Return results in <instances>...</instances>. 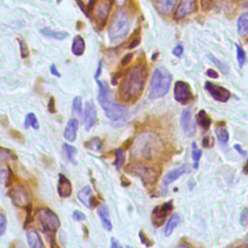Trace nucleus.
I'll use <instances>...</instances> for the list:
<instances>
[{
    "label": "nucleus",
    "instance_id": "obj_32",
    "mask_svg": "<svg viewBox=\"0 0 248 248\" xmlns=\"http://www.w3.org/2000/svg\"><path fill=\"white\" fill-rule=\"evenodd\" d=\"M81 98L79 96H77L74 98L73 100V112L76 113L78 116H81L82 113V102H81Z\"/></svg>",
    "mask_w": 248,
    "mask_h": 248
},
{
    "label": "nucleus",
    "instance_id": "obj_40",
    "mask_svg": "<svg viewBox=\"0 0 248 248\" xmlns=\"http://www.w3.org/2000/svg\"><path fill=\"white\" fill-rule=\"evenodd\" d=\"M240 223L242 226H246L248 223V208H244L240 214Z\"/></svg>",
    "mask_w": 248,
    "mask_h": 248
},
{
    "label": "nucleus",
    "instance_id": "obj_6",
    "mask_svg": "<svg viewBox=\"0 0 248 248\" xmlns=\"http://www.w3.org/2000/svg\"><path fill=\"white\" fill-rule=\"evenodd\" d=\"M125 172L139 176L144 185H152L157 181L158 172L142 163H132L125 167Z\"/></svg>",
    "mask_w": 248,
    "mask_h": 248
},
{
    "label": "nucleus",
    "instance_id": "obj_35",
    "mask_svg": "<svg viewBox=\"0 0 248 248\" xmlns=\"http://www.w3.org/2000/svg\"><path fill=\"white\" fill-rule=\"evenodd\" d=\"M192 146H193V149H192V158H193V160H194V162H195V164H196L195 167L197 168L198 162H199L200 158L202 157V150L197 147V143H196V142H193V143H192Z\"/></svg>",
    "mask_w": 248,
    "mask_h": 248
},
{
    "label": "nucleus",
    "instance_id": "obj_39",
    "mask_svg": "<svg viewBox=\"0 0 248 248\" xmlns=\"http://www.w3.org/2000/svg\"><path fill=\"white\" fill-rule=\"evenodd\" d=\"M78 3H79V5H80V7H81V9L86 13V11H85V9H87V10H90V9H92V5H93V0H77Z\"/></svg>",
    "mask_w": 248,
    "mask_h": 248
},
{
    "label": "nucleus",
    "instance_id": "obj_12",
    "mask_svg": "<svg viewBox=\"0 0 248 248\" xmlns=\"http://www.w3.org/2000/svg\"><path fill=\"white\" fill-rule=\"evenodd\" d=\"M205 89L212 96V98L218 102L225 103L231 97V93L227 88L217 85V84H214L209 81L205 82Z\"/></svg>",
    "mask_w": 248,
    "mask_h": 248
},
{
    "label": "nucleus",
    "instance_id": "obj_24",
    "mask_svg": "<svg viewBox=\"0 0 248 248\" xmlns=\"http://www.w3.org/2000/svg\"><path fill=\"white\" fill-rule=\"evenodd\" d=\"M179 222H180V217H179V215H178L177 213L172 214V215L170 217V219H169V221L167 222V225H166V227H165V230H164L165 235H166V236L170 235L171 232H173V230H174V229L177 227V225L179 224Z\"/></svg>",
    "mask_w": 248,
    "mask_h": 248
},
{
    "label": "nucleus",
    "instance_id": "obj_9",
    "mask_svg": "<svg viewBox=\"0 0 248 248\" xmlns=\"http://www.w3.org/2000/svg\"><path fill=\"white\" fill-rule=\"evenodd\" d=\"M9 196L11 197L12 202L18 207L24 208L29 205V195L26 189L21 185H17L12 188Z\"/></svg>",
    "mask_w": 248,
    "mask_h": 248
},
{
    "label": "nucleus",
    "instance_id": "obj_7",
    "mask_svg": "<svg viewBox=\"0 0 248 248\" xmlns=\"http://www.w3.org/2000/svg\"><path fill=\"white\" fill-rule=\"evenodd\" d=\"M36 216L42 227L43 232L46 234L54 233L58 230L60 226V221L57 215L49 208L44 207V208L38 209L36 212Z\"/></svg>",
    "mask_w": 248,
    "mask_h": 248
},
{
    "label": "nucleus",
    "instance_id": "obj_42",
    "mask_svg": "<svg viewBox=\"0 0 248 248\" xmlns=\"http://www.w3.org/2000/svg\"><path fill=\"white\" fill-rule=\"evenodd\" d=\"M6 228V217L3 213H0V236L4 233Z\"/></svg>",
    "mask_w": 248,
    "mask_h": 248
},
{
    "label": "nucleus",
    "instance_id": "obj_10",
    "mask_svg": "<svg viewBox=\"0 0 248 248\" xmlns=\"http://www.w3.org/2000/svg\"><path fill=\"white\" fill-rule=\"evenodd\" d=\"M180 126L184 134L188 137H192L196 133V123L193 120L192 108H185L180 116Z\"/></svg>",
    "mask_w": 248,
    "mask_h": 248
},
{
    "label": "nucleus",
    "instance_id": "obj_16",
    "mask_svg": "<svg viewBox=\"0 0 248 248\" xmlns=\"http://www.w3.org/2000/svg\"><path fill=\"white\" fill-rule=\"evenodd\" d=\"M111 8V0H100L97 3L95 9V15L99 20L105 22L109 15V11Z\"/></svg>",
    "mask_w": 248,
    "mask_h": 248
},
{
    "label": "nucleus",
    "instance_id": "obj_43",
    "mask_svg": "<svg viewBox=\"0 0 248 248\" xmlns=\"http://www.w3.org/2000/svg\"><path fill=\"white\" fill-rule=\"evenodd\" d=\"M183 46H181V45H178V46H176L174 48H173V50H172V54L174 55V56H176V57H180L181 55H182V53H183Z\"/></svg>",
    "mask_w": 248,
    "mask_h": 248
},
{
    "label": "nucleus",
    "instance_id": "obj_3",
    "mask_svg": "<svg viewBox=\"0 0 248 248\" xmlns=\"http://www.w3.org/2000/svg\"><path fill=\"white\" fill-rule=\"evenodd\" d=\"M161 147L160 139L152 133H144L138 137L133 146L132 154L146 159H151L157 154Z\"/></svg>",
    "mask_w": 248,
    "mask_h": 248
},
{
    "label": "nucleus",
    "instance_id": "obj_31",
    "mask_svg": "<svg viewBox=\"0 0 248 248\" xmlns=\"http://www.w3.org/2000/svg\"><path fill=\"white\" fill-rule=\"evenodd\" d=\"M63 147H64V150L66 152L68 160L71 161L73 164H77V161L75 159L76 154H77V148L72 146V145H69L67 143H63Z\"/></svg>",
    "mask_w": 248,
    "mask_h": 248
},
{
    "label": "nucleus",
    "instance_id": "obj_17",
    "mask_svg": "<svg viewBox=\"0 0 248 248\" xmlns=\"http://www.w3.org/2000/svg\"><path fill=\"white\" fill-rule=\"evenodd\" d=\"M78 199L88 208H92L95 204V199L90 186H85L78 192Z\"/></svg>",
    "mask_w": 248,
    "mask_h": 248
},
{
    "label": "nucleus",
    "instance_id": "obj_18",
    "mask_svg": "<svg viewBox=\"0 0 248 248\" xmlns=\"http://www.w3.org/2000/svg\"><path fill=\"white\" fill-rule=\"evenodd\" d=\"M58 185H57V192L60 197L68 198L72 194V184L70 180L62 173L58 176Z\"/></svg>",
    "mask_w": 248,
    "mask_h": 248
},
{
    "label": "nucleus",
    "instance_id": "obj_53",
    "mask_svg": "<svg viewBox=\"0 0 248 248\" xmlns=\"http://www.w3.org/2000/svg\"><path fill=\"white\" fill-rule=\"evenodd\" d=\"M243 170H244L245 173H248V160H247V162H246V164H245V166L243 168Z\"/></svg>",
    "mask_w": 248,
    "mask_h": 248
},
{
    "label": "nucleus",
    "instance_id": "obj_47",
    "mask_svg": "<svg viewBox=\"0 0 248 248\" xmlns=\"http://www.w3.org/2000/svg\"><path fill=\"white\" fill-rule=\"evenodd\" d=\"M132 57H133V54H132V53H128V54H126V55L124 56V58L122 59V65L124 66V65L128 64V63L131 61Z\"/></svg>",
    "mask_w": 248,
    "mask_h": 248
},
{
    "label": "nucleus",
    "instance_id": "obj_30",
    "mask_svg": "<svg viewBox=\"0 0 248 248\" xmlns=\"http://www.w3.org/2000/svg\"><path fill=\"white\" fill-rule=\"evenodd\" d=\"M125 162V153L122 149L118 148L115 150V160H114V166H115V169L118 170L121 169V167L123 166Z\"/></svg>",
    "mask_w": 248,
    "mask_h": 248
},
{
    "label": "nucleus",
    "instance_id": "obj_2",
    "mask_svg": "<svg viewBox=\"0 0 248 248\" xmlns=\"http://www.w3.org/2000/svg\"><path fill=\"white\" fill-rule=\"evenodd\" d=\"M97 80L99 87L98 100L102 106L107 116L111 120V125L119 127L125 124L128 108L119 103H116L113 99V94L107 81Z\"/></svg>",
    "mask_w": 248,
    "mask_h": 248
},
{
    "label": "nucleus",
    "instance_id": "obj_28",
    "mask_svg": "<svg viewBox=\"0 0 248 248\" xmlns=\"http://www.w3.org/2000/svg\"><path fill=\"white\" fill-rule=\"evenodd\" d=\"M29 127H32L34 129H38L39 128V122L38 119L36 117V115L32 112L26 114L25 119H24V128L27 129Z\"/></svg>",
    "mask_w": 248,
    "mask_h": 248
},
{
    "label": "nucleus",
    "instance_id": "obj_33",
    "mask_svg": "<svg viewBox=\"0 0 248 248\" xmlns=\"http://www.w3.org/2000/svg\"><path fill=\"white\" fill-rule=\"evenodd\" d=\"M216 137L221 143H227L229 140V133L225 128H217L215 130Z\"/></svg>",
    "mask_w": 248,
    "mask_h": 248
},
{
    "label": "nucleus",
    "instance_id": "obj_44",
    "mask_svg": "<svg viewBox=\"0 0 248 248\" xmlns=\"http://www.w3.org/2000/svg\"><path fill=\"white\" fill-rule=\"evenodd\" d=\"M206 75L209 78H218V73L213 69H207L206 70Z\"/></svg>",
    "mask_w": 248,
    "mask_h": 248
},
{
    "label": "nucleus",
    "instance_id": "obj_26",
    "mask_svg": "<svg viewBox=\"0 0 248 248\" xmlns=\"http://www.w3.org/2000/svg\"><path fill=\"white\" fill-rule=\"evenodd\" d=\"M41 33L45 36V37H48L54 40H64L67 36L68 33L67 32H62V31H53L50 30L48 28H44L41 30Z\"/></svg>",
    "mask_w": 248,
    "mask_h": 248
},
{
    "label": "nucleus",
    "instance_id": "obj_14",
    "mask_svg": "<svg viewBox=\"0 0 248 248\" xmlns=\"http://www.w3.org/2000/svg\"><path fill=\"white\" fill-rule=\"evenodd\" d=\"M197 8V0H180L175 12L176 18H183L194 13Z\"/></svg>",
    "mask_w": 248,
    "mask_h": 248
},
{
    "label": "nucleus",
    "instance_id": "obj_1",
    "mask_svg": "<svg viewBox=\"0 0 248 248\" xmlns=\"http://www.w3.org/2000/svg\"><path fill=\"white\" fill-rule=\"evenodd\" d=\"M146 77L147 71L142 64H137L127 70L118 88L119 99L124 102L137 100L143 90Z\"/></svg>",
    "mask_w": 248,
    "mask_h": 248
},
{
    "label": "nucleus",
    "instance_id": "obj_36",
    "mask_svg": "<svg viewBox=\"0 0 248 248\" xmlns=\"http://www.w3.org/2000/svg\"><path fill=\"white\" fill-rule=\"evenodd\" d=\"M208 58L221 70V72H223L224 74H227V73H228V68L226 67V65L223 64L222 62H220V61H219L217 58H215L213 55L209 54V55H208Z\"/></svg>",
    "mask_w": 248,
    "mask_h": 248
},
{
    "label": "nucleus",
    "instance_id": "obj_21",
    "mask_svg": "<svg viewBox=\"0 0 248 248\" xmlns=\"http://www.w3.org/2000/svg\"><path fill=\"white\" fill-rule=\"evenodd\" d=\"M97 214L102 222L103 227L107 230V231H111L112 229V225L109 219V215H108V208L106 204H103L102 206H100L97 210Z\"/></svg>",
    "mask_w": 248,
    "mask_h": 248
},
{
    "label": "nucleus",
    "instance_id": "obj_11",
    "mask_svg": "<svg viewBox=\"0 0 248 248\" xmlns=\"http://www.w3.org/2000/svg\"><path fill=\"white\" fill-rule=\"evenodd\" d=\"M171 208H172L171 202H168L162 205L156 206L151 213V221L153 225L156 227L162 226L166 220L167 214L169 213V211L171 210Z\"/></svg>",
    "mask_w": 248,
    "mask_h": 248
},
{
    "label": "nucleus",
    "instance_id": "obj_38",
    "mask_svg": "<svg viewBox=\"0 0 248 248\" xmlns=\"http://www.w3.org/2000/svg\"><path fill=\"white\" fill-rule=\"evenodd\" d=\"M18 44H19V49H20V54H21V57L22 58H25L28 56V48H27V46L26 44L24 43V41L18 39Z\"/></svg>",
    "mask_w": 248,
    "mask_h": 248
},
{
    "label": "nucleus",
    "instance_id": "obj_27",
    "mask_svg": "<svg viewBox=\"0 0 248 248\" xmlns=\"http://www.w3.org/2000/svg\"><path fill=\"white\" fill-rule=\"evenodd\" d=\"M197 122L202 126V128L207 130L211 124V119L204 110H200L197 114Z\"/></svg>",
    "mask_w": 248,
    "mask_h": 248
},
{
    "label": "nucleus",
    "instance_id": "obj_5",
    "mask_svg": "<svg viewBox=\"0 0 248 248\" xmlns=\"http://www.w3.org/2000/svg\"><path fill=\"white\" fill-rule=\"evenodd\" d=\"M130 29V19L128 15L120 11L112 18L108 28V36L112 42L122 41Z\"/></svg>",
    "mask_w": 248,
    "mask_h": 248
},
{
    "label": "nucleus",
    "instance_id": "obj_4",
    "mask_svg": "<svg viewBox=\"0 0 248 248\" xmlns=\"http://www.w3.org/2000/svg\"><path fill=\"white\" fill-rule=\"evenodd\" d=\"M171 75L164 67H159L154 70L150 85H149V98L158 99L165 96L170 86Z\"/></svg>",
    "mask_w": 248,
    "mask_h": 248
},
{
    "label": "nucleus",
    "instance_id": "obj_45",
    "mask_svg": "<svg viewBox=\"0 0 248 248\" xmlns=\"http://www.w3.org/2000/svg\"><path fill=\"white\" fill-rule=\"evenodd\" d=\"M200 1H201L202 8H203L204 10H206V9H208V8L211 6L213 0H200Z\"/></svg>",
    "mask_w": 248,
    "mask_h": 248
},
{
    "label": "nucleus",
    "instance_id": "obj_37",
    "mask_svg": "<svg viewBox=\"0 0 248 248\" xmlns=\"http://www.w3.org/2000/svg\"><path fill=\"white\" fill-rule=\"evenodd\" d=\"M101 145H102V142L98 138H94L88 141V148H91L93 150H99Z\"/></svg>",
    "mask_w": 248,
    "mask_h": 248
},
{
    "label": "nucleus",
    "instance_id": "obj_29",
    "mask_svg": "<svg viewBox=\"0 0 248 248\" xmlns=\"http://www.w3.org/2000/svg\"><path fill=\"white\" fill-rule=\"evenodd\" d=\"M12 159H16V156L14 155V153L6 148L0 147V166H2L3 164L7 163L9 160Z\"/></svg>",
    "mask_w": 248,
    "mask_h": 248
},
{
    "label": "nucleus",
    "instance_id": "obj_34",
    "mask_svg": "<svg viewBox=\"0 0 248 248\" xmlns=\"http://www.w3.org/2000/svg\"><path fill=\"white\" fill-rule=\"evenodd\" d=\"M236 58H237L238 66L242 67L246 61V54L243 48L239 45H236Z\"/></svg>",
    "mask_w": 248,
    "mask_h": 248
},
{
    "label": "nucleus",
    "instance_id": "obj_19",
    "mask_svg": "<svg viewBox=\"0 0 248 248\" xmlns=\"http://www.w3.org/2000/svg\"><path fill=\"white\" fill-rule=\"evenodd\" d=\"M78 127V120L76 118H71L68 121L67 126H66V128L64 130L63 136L70 142H73L74 140H76Z\"/></svg>",
    "mask_w": 248,
    "mask_h": 248
},
{
    "label": "nucleus",
    "instance_id": "obj_25",
    "mask_svg": "<svg viewBox=\"0 0 248 248\" xmlns=\"http://www.w3.org/2000/svg\"><path fill=\"white\" fill-rule=\"evenodd\" d=\"M84 48H85V43L82 37L76 36L72 45V52L77 56H80L84 52Z\"/></svg>",
    "mask_w": 248,
    "mask_h": 248
},
{
    "label": "nucleus",
    "instance_id": "obj_13",
    "mask_svg": "<svg viewBox=\"0 0 248 248\" xmlns=\"http://www.w3.org/2000/svg\"><path fill=\"white\" fill-rule=\"evenodd\" d=\"M190 171V168L188 165H182L181 167L177 168V169H174L170 171H169L163 178V181H162V186H163V190H164V193H166L167 191V188L168 186L172 183L173 181H175L178 177H180L181 175H183L184 173H187Z\"/></svg>",
    "mask_w": 248,
    "mask_h": 248
},
{
    "label": "nucleus",
    "instance_id": "obj_22",
    "mask_svg": "<svg viewBox=\"0 0 248 248\" xmlns=\"http://www.w3.org/2000/svg\"><path fill=\"white\" fill-rule=\"evenodd\" d=\"M26 238H27L28 245L31 248H43L44 247V244L42 242V239H41L39 233L34 229L27 231Z\"/></svg>",
    "mask_w": 248,
    "mask_h": 248
},
{
    "label": "nucleus",
    "instance_id": "obj_50",
    "mask_svg": "<svg viewBox=\"0 0 248 248\" xmlns=\"http://www.w3.org/2000/svg\"><path fill=\"white\" fill-rule=\"evenodd\" d=\"M139 43H140V39H137V40H134L133 41V43L130 45V48H133V47H135L136 46H138L139 45Z\"/></svg>",
    "mask_w": 248,
    "mask_h": 248
},
{
    "label": "nucleus",
    "instance_id": "obj_52",
    "mask_svg": "<svg viewBox=\"0 0 248 248\" xmlns=\"http://www.w3.org/2000/svg\"><path fill=\"white\" fill-rule=\"evenodd\" d=\"M115 2L117 3V5H119V6H123V5L125 4L126 0H115Z\"/></svg>",
    "mask_w": 248,
    "mask_h": 248
},
{
    "label": "nucleus",
    "instance_id": "obj_51",
    "mask_svg": "<svg viewBox=\"0 0 248 248\" xmlns=\"http://www.w3.org/2000/svg\"><path fill=\"white\" fill-rule=\"evenodd\" d=\"M234 148H235L239 153H241L242 155H245V151H244V150H242L238 144H235V145H234Z\"/></svg>",
    "mask_w": 248,
    "mask_h": 248
},
{
    "label": "nucleus",
    "instance_id": "obj_20",
    "mask_svg": "<svg viewBox=\"0 0 248 248\" xmlns=\"http://www.w3.org/2000/svg\"><path fill=\"white\" fill-rule=\"evenodd\" d=\"M176 3L177 0H156V7L162 15L168 16L174 10Z\"/></svg>",
    "mask_w": 248,
    "mask_h": 248
},
{
    "label": "nucleus",
    "instance_id": "obj_49",
    "mask_svg": "<svg viewBox=\"0 0 248 248\" xmlns=\"http://www.w3.org/2000/svg\"><path fill=\"white\" fill-rule=\"evenodd\" d=\"M110 246H111L112 248H117V247H119L120 245H119V243L117 242V240H116L115 238H111V243H110Z\"/></svg>",
    "mask_w": 248,
    "mask_h": 248
},
{
    "label": "nucleus",
    "instance_id": "obj_8",
    "mask_svg": "<svg viewBox=\"0 0 248 248\" xmlns=\"http://www.w3.org/2000/svg\"><path fill=\"white\" fill-rule=\"evenodd\" d=\"M174 98L181 104H187L194 99L189 84L185 81L179 80L174 85Z\"/></svg>",
    "mask_w": 248,
    "mask_h": 248
},
{
    "label": "nucleus",
    "instance_id": "obj_41",
    "mask_svg": "<svg viewBox=\"0 0 248 248\" xmlns=\"http://www.w3.org/2000/svg\"><path fill=\"white\" fill-rule=\"evenodd\" d=\"M73 219L75 220V221H83V220H85V215H84V213H82L81 211H78V210H75L74 212H73Z\"/></svg>",
    "mask_w": 248,
    "mask_h": 248
},
{
    "label": "nucleus",
    "instance_id": "obj_23",
    "mask_svg": "<svg viewBox=\"0 0 248 248\" xmlns=\"http://www.w3.org/2000/svg\"><path fill=\"white\" fill-rule=\"evenodd\" d=\"M236 28L240 37H245L248 35V12H245L238 16Z\"/></svg>",
    "mask_w": 248,
    "mask_h": 248
},
{
    "label": "nucleus",
    "instance_id": "obj_15",
    "mask_svg": "<svg viewBox=\"0 0 248 248\" xmlns=\"http://www.w3.org/2000/svg\"><path fill=\"white\" fill-rule=\"evenodd\" d=\"M97 122V110L95 105L89 101L85 104L84 108V124L85 129L89 130L91 129Z\"/></svg>",
    "mask_w": 248,
    "mask_h": 248
},
{
    "label": "nucleus",
    "instance_id": "obj_48",
    "mask_svg": "<svg viewBox=\"0 0 248 248\" xmlns=\"http://www.w3.org/2000/svg\"><path fill=\"white\" fill-rule=\"evenodd\" d=\"M48 110L50 112H54L55 109H54V101H53V98H50L49 100V103H48Z\"/></svg>",
    "mask_w": 248,
    "mask_h": 248
},
{
    "label": "nucleus",
    "instance_id": "obj_46",
    "mask_svg": "<svg viewBox=\"0 0 248 248\" xmlns=\"http://www.w3.org/2000/svg\"><path fill=\"white\" fill-rule=\"evenodd\" d=\"M49 69H50V73H51L53 76L58 77V78H60V77H61V74L58 72V70L56 69V67H55V65H54V64H51Z\"/></svg>",
    "mask_w": 248,
    "mask_h": 248
}]
</instances>
